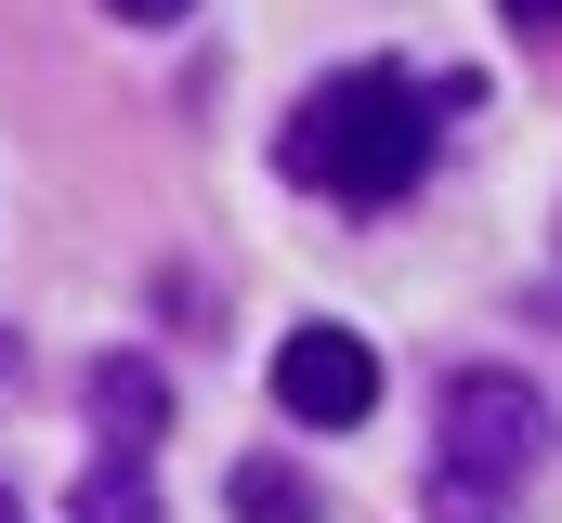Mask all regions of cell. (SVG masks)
<instances>
[{"mask_svg":"<svg viewBox=\"0 0 562 523\" xmlns=\"http://www.w3.org/2000/svg\"><path fill=\"white\" fill-rule=\"evenodd\" d=\"M276 170L340 197V210H393L406 183L431 170V92L406 66H340L301 92V119L276 131Z\"/></svg>","mask_w":562,"mask_h":523,"instance_id":"6da1fadb","label":"cell"},{"mask_svg":"<svg viewBox=\"0 0 562 523\" xmlns=\"http://www.w3.org/2000/svg\"><path fill=\"white\" fill-rule=\"evenodd\" d=\"M537 445H550L537 380H510V367H458L445 380V471H471V485L510 498V471H537Z\"/></svg>","mask_w":562,"mask_h":523,"instance_id":"7a4b0ae2","label":"cell"},{"mask_svg":"<svg viewBox=\"0 0 562 523\" xmlns=\"http://www.w3.org/2000/svg\"><path fill=\"white\" fill-rule=\"evenodd\" d=\"M276 405L301 432H353V419L380 405V354H367L353 327H288L276 341Z\"/></svg>","mask_w":562,"mask_h":523,"instance_id":"3957f363","label":"cell"},{"mask_svg":"<svg viewBox=\"0 0 562 523\" xmlns=\"http://www.w3.org/2000/svg\"><path fill=\"white\" fill-rule=\"evenodd\" d=\"M92 405H105V445H119V458H144V445H157V419H170V392L144 380L132 354H119V367L92 380Z\"/></svg>","mask_w":562,"mask_h":523,"instance_id":"277c9868","label":"cell"},{"mask_svg":"<svg viewBox=\"0 0 562 523\" xmlns=\"http://www.w3.org/2000/svg\"><path fill=\"white\" fill-rule=\"evenodd\" d=\"M66 523H157V485H144V458H105V471H79Z\"/></svg>","mask_w":562,"mask_h":523,"instance_id":"5b68a950","label":"cell"},{"mask_svg":"<svg viewBox=\"0 0 562 523\" xmlns=\"http://www.w3.org/2000/svg\"><path fill=\"white\" fill-rule=\"evenodd\" d=\"M236 523H314V485H301L288 458H249V471H236Z\"/></svg>","mask_w":562,"mask_h":523,"instance_id":"8992f818","label":"cell"},{"mask_svg":"<svg viewBox=\"0 0 562 523\" xmlns=\"http://www.w3.org/2000/svg\"><path fill=\"white\" fill-rule=\"evenodd\" d=\"M431 523H510V498L471 485V471H431Z\"/></svg>","mask_w":562,"mask_h":523,"instance_id":"52a82bcc","label":"cell"},{"mask_svg":"<svg viewBox=\"0 0 562 523\" xmlns=\"http://www.w3.org/2000/svg\"><path fill=\"white\" fill-rule=\"evenodd\" d=\"M105 13H132V26H170V13H183V0H105Z\"/></svg>","mask_w":562,"mask_h":523,"instance_id":"ba28073f","label":"cell"},{"mask_svg":"<svg viewBox=\"0 0 562 523\" xmlns=\"http://www.w3.org/2000/svg\"><path fill=\"white\" fill-rule=\"evenodd\" d=\"M497 13H524V26H562V0H497Z\"/></svg>","mask_w":562,"mask_h":523,"instance_id":"9c48e42d","label":"cell"},{"mask_svg":"<svg viewBox=\"0 0 562 523\" xmlns=\"http://www.w3.org/2000/svg\"><path fill=\"white\" fill-rule=\"evenodd\" d=\"M0 380H13V327H0Z\"/></svg>","mask_w":562,"mask_h":523,"instance_id":"30bf717a","label":"cell"},{"mask_svg":"<svg viewBox=\"0 0 562 523\" xmlns=\"http://www.w3.org/2000/svg\"><path fill=\"white\" fill-rule=\"evenodd\" d=\"M0 523H13V498H0Z\"/></svg>","mask_w":562,"mask_h":523,"instance_id":"8fae6325","label":"cell"}]
</instances>
